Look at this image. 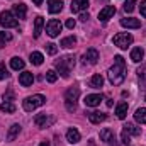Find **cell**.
<instances>
[{"label":"cell","mask_w":146,"mask_h":146,"mask_svg":"<svg viewBox=\"0 0 146 146\" xmlns=\"http://www.w3.org/2000/svg\"><path fill=\"white\" fill-rule=\"evenodd\" d=\"M33 82H34V76H33V73L31 72L21 73V76H19V83H21L22 87H29V85H33Z\"/></svg>","instance_id":"obj_15"},{"label":"cell","mask_w":146,"mask_h":146,"mask_svg":"<svg viewBox=\"0 0 146 146\" xmlns=\"http://www.w3.org/2000/svg\"><path fill=\"white\" fill-rule=\"evenodd\" d=\"M9 41H12V34L7 33V31H2V33H0V42L5 44V42H9Z\"/></svg>","instance_id":"obj_32"},{"label":"cell","mask_w":146,"mask_h":146,"mask_svg":"<svg viewBox=\"0 0 146 146\" xmlns=\"http://www.w3.org/2000/svg\"><path fill=\"white\" fill-rule=\"evenodd\" d=\"M133 42V36L129 33H119L114 36V44L121 49H127V46Z\"/></svg>","instance_id":"obj_6"},{"label":"cell","mask_w":146,"mask_h":146,"mask_svg":"<svg viewBox=\"0 0 146 146\" xmlns=\"http://www.w3.org/2000/svg\"><path fill=\"white\" fill-rule=\"evenodd\" d=\"M75 24H76V22H75V19H68V21H66V27H68V29H73V27H75Z\"/></svg>","instance_id":"obj_39"},{"label":"cell","mask_w":146,"mask_h":146,"mask_svg":"<svg viewBox=\"0 0 146 146\" xmlns=\"http://www.w3.org/2000/svg\"><path fill=\"white\" fill-rule=\"evenodd\" d=\"M44 104H46V97H44V95H41V94H37V95L26 97V99H24V102H22V107H24L26 112H33L34 109L41 107V106H44Z\"/></svg>","instance_id":"obj_3"},{"label":"cell","mask_w":146,"mask_h":146,"mask_svg":"<svg viewBox=\"0 0 146 146\" xmlns=\"http://www.w3.org/2000/svg\"><path fill=\"white\" fill-rule=\"evenodd\" d=\"M42 61H44V56H42L41 53H37V51L31 53V63H33V65L39 66V65H42Z\"/></svg>","instance_id":"obj_29"},{"label":"cell","mask_w":146,"mask_h":146,"mask_svg":"<svg viewBox=\"0 0 146 146\" xmlns=\"http://www.w3.org/2000/svg\"><path fill=\"white\" fill-rule=\"evenodd\" d=\"M124 131H127V134H131V136H139V134H141V129L136 127V126L131 124V122H127V124L124 126Z\"/></svg>","instance_id":"obj_27"},{"label":"cell","mask_w":146,"mask_h":146,"mask_svg":"<svg viewBox=\"0 0 146 146\" xmlns=\"http://www.w3.org/2000/svg\"><path fill=\"white\" fill-rule=\"evenodd\" d=\"M134 119H136L139 124H146V109L145 107H141V109H138L134 112Z\"/></svg>","instance_id":"obj_28"},{"label":"cell","mask_w":146,"mask_h":146,"mask_svg":"<svg viewBox=\"0 0 146 146\" xmlns=\"http://www.w3.org/2000/svg\"><path fill=\"white\" fill-rule=\"evenodd\" d=\"M102 100H104V99H102V95H100V94H90V95H87V97H85V100H83V102H85V106H87V107H97Z\"/></svg>","instance_id":"obj_12"},{"label":"cell","mask_w":146,"mask_h":146,"mask_svg":"<svg viewBox=\"0 0 146 146\" xmlns=\"http://www.w3.org/2000/svg\"><path fill=\"white\" fill-rule=\"evenodd\" d=\"M19 133H21V126L19 124H12L10 129H9V133H7V141H14L19 136Z\"/></svg>","instance_id":"obj_22"},{"label":"cell","mask_w":146,"mask_h":146,"mask_svg":"<svg viewBox=\"0 0 146 146\" xmlns=\"http://www.w3.org/2000/svg\"><path fill=\"white\" fill-rule=\"evenodd\" d=\"M39 146H49V143H48V141H42V143H41Z\"/></svg>","instance_id":"obj_42"},{"label":"cell","mask_w":146,"mask_h":146,"mask_svg":"<svg viewBox=\"0 0 146 146\" xmlns=\"http://www.w3.org/2000/svg\"><path fill=\"white\" fill-rule=\"evenodd\" d=\"M88 7V0H73L72 2V12L76 14V12H82V10H87Z\"/></svg>","instance_id":"obj_14"},{"label":"cell","mask_w":146,"mask_h":146,"mask_svg":"<svg viewBox=\"0 0 146 146\" xmlns=\"http://www.w3.org/2000/svg\"><path fill=\"white\" fill-rule=\"evenodd\" d=\"M0 26L5 27V29H9V27H17V26H19V21H17V17H15L12 12L3 10V12L0 14Z\"/></svg>","instance_id":"obj_5"},{"label":"cell","mask_w":146,"mask_h":146,"mask_svg":"<svg viewBox=\"0 0 146 146\" xmlns=\"http://www.w3.org/2000/svg\"><path fill=\"white\" fill-rule=\"evenodd\" d=\"M80 133H78V129H75V127H70L68 131H66V139H68V143H72V145H76L78 141H80Z\"/></svg>","instance_id":"obj_16"},{"label":"cell","mask_w":146,"mask_h":146,"mask_svg":"<svg viewBox=\"0 0 146 146\" xmlns=\"http://www.w3.org/2000/svg\"><path fill=\"white\" fill-rule=\"evenodd\" d=\"M99 61V51L95 48H88L87 53L83 54V63H90V65H97Z\"/></svg>","instance_id":"obj_10"},{"label":"cell","mask_w":146,"mask_h":146,"mask_svg":"<svg viewBox=\"0 0 146 146\" xmlns=\"http://www.w3.org/2000/svg\"><path fill=\"white\" fill-rule=\"evenodd\" d=\"M121 26L122 27H127V29H138V27H141V21L139 19H133V17L121 19Z\"/></svg>","instance_id":"obj_13"},{"label":"cell","mask_w":146,"mask_h":146,"mask_svg":"<svg viewBox=\"0 0 146 146\" xmlns=\"http://www.w3.org/2000/svg\"><path fill=\"white\" fill-rule=\"evenodd\" d=\"M100 139H102L104 143L110 145V146H119L117 139H115V134H114V131H110V129H107V127L100 131Z\"/></svg>","instance_id":"obj_9"},{"label":"cell","mask_w":146,"mask_h":146,"mask_svg":"<svg viewBox=\"0 0 146 146\" xmlns=\"http://www.w3.org/2000/svg\"><path fill=\"white\" fill-rule=\"evenodd\" d=\"M136 73H138V76H139L141 80H146V63H143V65L138 68V72Z\"/></svg>","instance_id":"obj_36"},{"label":"cell","mask_w":146,"mask_h":146,"mask_svg":"<svg viewBox=\"0 0 146 146\" xmlns=\"http://www.w3.org/2000/svg\"><path fill=\"white\" fill-rule=\"evenodd\" d=\"M14 14H15L17 19H26V15H27V7H26L24 3H17V5H14Z\"/></svg>","instance_id":"obj_19"},{"label":"cell","mask_w":146,"mask_h":146,"mask_svg":"<svg viewBox=\"0 0 146 146\" xmlns=\"http://www.w3.org/2000/svg\"><path fill=\"white\" fill-rule=\"evenodd\" d=\"M46 51H48L49 54H56V53H58V48H56L54 42H48V44H46Z\"/></svg>","instance_id":"obj_35"},{"label":"cell","mask_w":146,"mask_h":146,"mask_svg":"<svg viewBox=\"0 0 146 146\" xmlns=\"http://www.w3.org/2000/svg\"><path fill=\"white\" fill-rule=\"evenodd\" d=\"M143 56H145L143 48H134V49L131 51V61H133V63H139V61L143 60Z\"/></svg>","instance_id":"obj_21"},{"label":"cell","mask_w":146,"mask_h":146,"mask_svg":"<svg viewBox=\"0 0 146 146\" xmlns=\"http://www.w3.org/2000/svg\"><path fill=\"white\" fill-rule=\"evenodd\" d=\"M109 82L112 85H121L126 80V63L122 56H114V66L109 70Z\"/></svg>","instance_id":"obj_1"},{"label":"cell","mask_w":146,"mask_h":146,"mask_svg":"<svg viewBox=\"0 0 146 146\" xmlns=\"http://www.w3.org/2000/svg\"><path fill=\"white\" fill-rule=\"evenodd\" d=\"M145 99H146V97H145Z\"/></svg>","instance_id":"obj_43"},{"label":"cell","mask_w":146,"mask_h":146,"mask_svg":"<svg viewBox=\"0 0 146 146\" xmlns=\"http://www.w3.org/2000/svg\"><path fill=\"white\" fill-rule=\"evenodd\" d=\"M33 2H34V5H41L42 3V0H33Z\"/></svg>","instance_id":"obj_41"},{"label":"cell","mask_w":146,"mask_h":146,"mask_svg":"<svg viewBox=\"0 0 146 146\" xmlns=\"http://www.w3.org/2000/svg\"><path fill=\"white\" fill-rule=\"evenodd\" d=\"M88 85H90L92 88H100V87L104 85V76H102V75H99V73H97V75H94V76L90 78V83H88Z\"/></svg>","instance_id":"obj_23"},{"label":"cell","mask_w":146,"mask_h":146,"mask_svg":"<svg viewBox=\"0 0 146 146\" xmlns=\"http://www.w3.org/2000/svg\"><path fill=\"white\" fill-rule=\"evenodd\" d=\"M42 26H44V19H42L41 15H37L36 21H34V37H39V36H41Z\"/></svg>","instance_id":"obj_25"},{"label":"cell","mask_w":146,"mask_h":146,"mask_svg":"<svg viewBox=\"0 0 146 146\" xmlns=\"http://www.w3.org/2000/svg\"><path fill=\"white\" fill-rule=\"evenodd\" d=\"M46 80H48L49 83H54V82L58 80V73L54 72V70H48V72H46Z\"/></svg>","instance_id":"obj_31"},{"label":"cell","mask_w":146,"mask_h":146,"mask_svg":"<svg viewBox=\"0 0 146 146\" xmlns=\"http://www.w3.org/2000/svg\"><path fill=\"white\" fill-rule=\"evenodd\" d=\"M61 22L58 21V19H51L48 24H46V33L49 34L51 37H56L60 33H61Z\"/></svg>","instance_id":"obj_7"},{"label":"cell","mask_w":146,"mask_h":146,"mask_svg":"<svg viewBox=\"0 0 146 146\" xmlns=\"http://www.w3.org/2000/svg\"><path fill=\"white\" fill-rule=\"evenodd\" d=\"M139 10H141V15L146 19V0H141V5H139Z\"/></svg>","instance_id":"obj_38"},{"label":"cell","mask_w":146,"mask_h":146,"mask_svg":"<svg viewBox=\"0 0 146 146\" xmlns=\"http://www.w3.org/2000/svg\"><path fill=\"white\" fill-rule=\"evenodd\" d=\"M121 139H122V143H124L126 146H129V145H131V134H127V131H124V129H122Z\"/></svg>","instance_id":"obj_34"},{"label":"cell","mask_w":146,"mask_h":146,"mask_svg":"<svg viewBox=\"0 0 146 146\" xmlns=\"http://www.w3.org/2000/svg\"><path fill=\"white\" fill-rule=\"evenodd\" d=\"M88 19H90V15H88V14H82V15H80V21H83V22H87Z\"/></svg>","instance_id":"obj_40"},{"label":"cell","mask_w":146,"mask_h":146,"mask_svg":"<svg viewBox=\"0 0 146 146\" xmlns=\"http://www.w3.org/2000/svg\"><path fill=\"white\" fill-rule=\"evenodd\" d=\"M80 97V88L78 87H70L65 92V104H66V110L68 112H75L76 110V100Z\"/></svg>","instance_id":"obj_4"},{"label":"cell","mask_w":146,"mask_h":146,"mask_svg":"<svg viewBox=\"0 0 146 146\" xmlns=\"http://www.w3.org/2000/svg\"><path fill=\"white\" fill-rule=\"evenodd\" d=\"M115 115H117V119H126V115H127V102H119L117 104Z\"/></svg>","instance_id":"obj_20"},{"label":"cell","mask_w":146,"mask_h":146,"mask_svg":"<svg viewBox=\"0 0 146 146\" xmlns=\"http://www.w3.org/2000/svg\"><path fill=\"white\" fill-rule=\"evenodd\" d=\"M5 78H9V72H7L5 65L2 63V65H0V80H5Z\"/></svg>","instance_id":"obj_37"},{"label":"cell","mask_w":146,"mask_h":146,"mask_svg":"<svg viewBox=\"0 0 146 146\" xmlns=\"http://www.w3.org/2000/svg\"><path fill=\"white\" fill-rule=\"evenodd\" d=\"M114 14H115V7H114V5H106V7L99 12V21L107 22L110 17H114Z\"/></svg>","instance_id":"obj_11"},{"label":"cell","mask_w":146,"mask_h":146,"mask_svg":"<svg viewBox=\"0 0 146 146\" xmlns=\"http://www.w3.org/2000/svg\"><path fill=\"white\" fill-rule=\"evenodd\" d=\"M0 109L3 110V112H7V114H12V112H15V106H14V102L3 100V104L0 106Z\"/></svg>","instance_id":"obj_30"},{"label":"cell","mask_w":146,"mask_h":146,"mask_svg":"<svg viewBox=\"0 0 146 146\" xmlns=\"http://www.w3.org/2000/svg\"><path fill=\"white\" fill-rule=\"evenodd\" d=\"M24 65H26L24 60H21L19 56H14V58L10 60V68H12V70H22Z\"/></svg>","instance_id":"obj_26"},{"label":"cell","mask_w":146,"mask_h":146,"mask_svg":"<svg viewBox=\"0 0 146 146\" xmlns=\"http://www.w3.org/2000/svg\"><path fill=\"white\" fill-rule=\"evenodd\" d=\"M106 119H107V115L102 114V112H90V114H88V121H90L92 124H100V122H104Z\"/></svg>","instance_id":"obj_18"},{"label":"cell","mask_w":146,"mask_h":146,"mask_svg":"<svg viewBox=\"0 0 146 146\" xmlns=\"http://www.w3.org/2000/svg\"><path fill=\"white\" fill-rule=\"evenodd\" d=\"M61 9H63V2L61 0H49L48 2L49 14H58V12H61Z\"/></svg>","instance_id":"obj_17"},{"label":"cell","mask_w":146,"mask_h":146,"mask_svg":"<svg viewBox=\"0 0 146 146\" xmlns=\"http://www.w3.org/2000/svg\"><path fill=\"white\" fill-rule=\"evenodd\" d=\"M134 5H136V0H127L126 3H124V12H133L134 10Z\"/></svg>","instance_id":"obj_33"},{"label":"cell","mask_w":146,"mask_h":146,"mask_svg":"<svg viewBox=\"0 0 146 146\" xmlns=\"http://www.w3.org/2000/svg\"><path fill=\"white\" fill-rule=\"evenodd\" d=\"M76 44V37L75 36H68V37H63L61 39V42H60V46L61 48H65V49H70Z\"/></svg>","instance_id":"obj_24"},{"label":"cell","mask_w":146,"mask_h":146,"mask_svg":"<svg viewBox=\"0 0 146 146\" xmlns=\"http://www.w3.org/2000/svg\"><path fill=\"white\" fill-rule=\"evenodd\" d=\"M34 122H36L37 127H48V126H51L53 122H54V117L53 115H49V114H37L36 117H34Z\"/></svg>","instance_id":"obj_8"},{"label":"cell","mask_w":146,"mask_h":146,"mask_svg":"<svg viewBox=\"0 0 146 146\" xmlns=\"http://www.w3.org/2000/svg\"><path fill=\"white\" fill-rule=\"evenodd\" d=\"M75 66V56L73 54H68V56H63L56 61V70L58 73L63 76V78H68L70 76V72Z\"/></svg>","instance_id":"obj_2"}]
</instances>
